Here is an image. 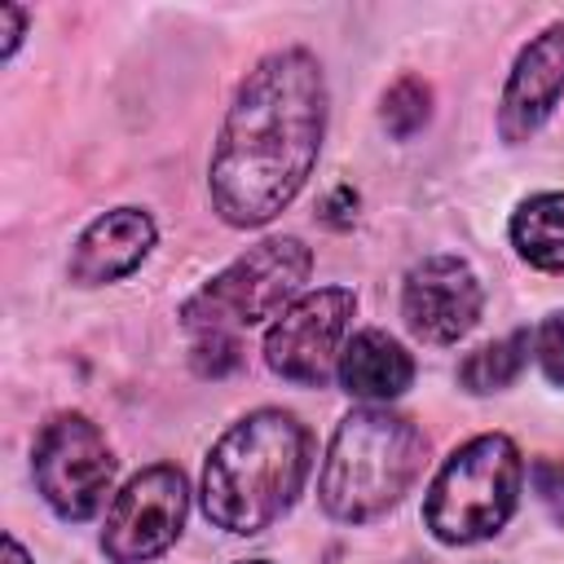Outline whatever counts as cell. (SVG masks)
<instances>
[{"instance_id": "1", "label": "cell", "mask_w": 564, "mask_h": 564, "mask_svg": "<svg viewBox=\"0 0 564 564\" xmlns=\"http://www.w3.org/2000/svg\"><path fill=\"white\" fill-rule=\"evenodd\" d=\"M326 123V84L308 53L264 57L238 88L212 159V203L229 225L273 220L308 181Z\"/></svg>"}, {"instance_id": "2", "label": "cell", "mask_w": 564, "mask_h": 564, "mask_svg": "<svg viewBox=\"0 0 564 564\" xmlns=\"http://www.w3.org/2000/svg\"><path fill=\"white\" fill-rule=\"evenodd\" d=\"M304 471V427L282 410H256L216 441L203 467V511L229 533H260L295 502Z\"/></svg>"}, {"instance_id": "3", "label": "cell", "mask_w": 564, "mask_h": 564, "mask_svg": "<svg viewBox=\"0 0 564 564\" xmlns=\"http://www.w3.org/2000/svg\"><path fill=\"white\" fill-rule=\"evenodd\" d=\"M423 467V432L388 410H352L322 467V507L335 520L361 524L401 502Z\"/></svg>"}, {"instance_id": "4", "label": "cell", "mask_w": 564, "mask_h": 564, "mask_svg": "<svg viewBox=\"0 0 564 564\" xmlns=\"http://www.w3.org/2000/svg\"><path fill=\"white\" fill-rule=\"evenodd\" d=\"M520 449L489 432L467 441L432 480L423 520L441 542H480L507 524L520 494Z\"/></svg>"}, {"instance_id": "5", "label": "cell", "mask_w": 564, "mask_h": 564, "mask_svg": "<svg viewBox=\"0 0 564 564\" xmlns=\"http://www.w3.org/2000/svg\"><path fill=\"white\" fill-rule=\"evenodd\" d=\"M308 247L300 238H269L242 260H234L225 273H216L189 304L185 326L203 335H229L238 326H251L260 317H273L308 278Z\"/></svg>"}, {"instance_id": "6", "label": "cell", "mask_w": 564, "mask_h": 564, "mask_svg": "<svg viewBox=\"0 0 564 564\" xmlns=\"http://www.w3.org/2000/svg\"><path fill=\"white\" fill-rule=\"evenodd\" d=\"M115 458L97 423L84 414H57L35 441V480L44 502L62 520H88L110 494Z\"/></svg>"}, {"instance_id": "7", "label": "cell", "mask_w": 564, "mask_h": 564, "mask_svg": "<svg viewBox=\"0 0 564 564\" xmlns=\"http://www.w3.org/2000/svg\"><path fill=\"white\" fill-rule=\"evenodd\" d=\"M352 291L344 286H322L300 295L264 335V357L269 366L304 388H322L335 370L348 317H352Z\"/></svg>"}, {"instance_id": "8", "label": "cell", "mask_w": 564, "mask_h": 564, "mask_svg": "<svg viewBox=\"0 0 564 564\" xmlns=\"http://www.w3.org/2000/svg\"><path fill=\"white\" fill-rule=\"evenodd\" d=\"M181 524H185V476L176 467H145L110 502L101 546L115 564H141L167 551Z\"/></svg>"}, {"instance_id": "9", "label": "cell", "mask_w": 564, "mask_h": 564, "mask_svg": "<svg viewBox=\"0 0 564 564\" xmlns=\"http://www.w3.org/2000/svg\"><path fill=\"white\" fill-rule=\"evenodd\" d=\"M401 308H405V322L419 339L454 344L480 317V282L463 260L432 256V260L410 269Z\"/></svg>"}, {"instance_id": "10", "label": "cell", "mask_w": 564, "mask_h": 564, "mask_svg": "<svg viewBox=\"0 0 564 564\" xmlns=\"http://www.w3.org/2000/svg\"><path fill=\"white\" fill-rule=\"evenodd\" d=\"M564 93V22L546 26L520 57H516V70L507 79V93H502V137L507 141H524L529 132H538V123L555 110Z\"/></svg>"}, {"instance_id": "11", "label": "cell", "mask_w": 564, "mask_h": 564, "mask_svg": "<svg viewBox=\"0 0 564 564\" xmlns=\"http://www.w3.org/2000/svg\"><path fill=\"white\" fill-rule=\"evenodd\" d=\"M154 247V225L145 212L137 207H119V212H106L101 220H93L75 247V260H70V278L75 282H115L123 273H132L145 251Z\"/></svg>"}, {"instance_id": "12", "label": "cell", "mask_w": 564, "mask_h": 564, "mask_svg": "<svg viewBox=\"0 0 564 564\" xmlns=\"http://www.w3.org/2000/svg\"><path fill=\"white\" fill-rule=\"evenodd\" d=\"M410 379H414L410 352L383 330H361L339 352V383L352 397L388 401V397H401L410 388Z\"/></svg>"}, {"instance_id": "13", "label": "cell", "mask_w": 564, "mask_h": 564, "mask_svg": "<svg viewBox=\"0 0 564 564\" xmlns=\"http://www.w3.org/2000/svg\"><path fill=\"white\" fill-rule=\"evenodd\" d=\"M511 238L529 264L546 273H564V194L529 198L511 220Z\"/></svg>"}, {"instance_id": "14", "label": "cell", "mask_w": 564, "mask_h": 564, "mask_svg": "<svg viewBox=\"0 0 564 564\" xmlns=\"http://www.w3.org/2000/svg\"><path fill=\"white\" fill-rule=\"evenodd\" d=\"M524 352H529V335H524V330L511 335V339L485 344V348H476V352L458 366V379H463L467 392H498V388H507V383L520 375Z\"/></svg>"}, {"instance_id": "15", "label": "cell", "mask_w": 564, "mask_h": 564, "mask_svg": "<svg viewBox=\"0 0 564 564\" xmlns=\"http://www.w3.org/2000/svg\"><path fill=\"white\" fill-rule=\"evenodd\" d=\"M427 101H432V93H427V84L423 79H414V75H405V79H397L392 88H388V97H383V128L392 132V137H414L423 123H427Z\"/></svg>"}, {"instance_id": "16", "label": "cell", "mask_w": 564, "mask_h": 564, "mask_svg": "<svg viewBox=\"0 0 564 564\" xmlns=\"http://www.w3.org/2000/svg\"><path fill=\"white\" fill-rule=\"evenodd\" d=\"M538 361L546 370L551 383L564 388V313H551L538 330Z\"/></svg>"}, {"instance_id": "17", "label": "cell", "mask_w": 564, "mask_h": 564, "mask_svg": "<svg viewBox=\"0 0 564 564\" xmlns=\"http://www.w3.org/2000/svg\"><path fill=\"white\" fill-rule=\"evenodd\" d=\"M533 489H538L542 507L551 511V520L564 524V458H542L533 467Z\"/></svg>"}, {"instance_id": "18", "label": "cell", "mask_w": 564, "mask_h": 564, "mask_svg": "<svg viewBox=\"0 0 564 564\" xmlns=\"http://www.w3.org/2000/svg\"><path fill=\"white\" fill-rule=\"evenodd\" d=\"M194 361L203 375H225L238 366V344L229 335H203L198 348H194Z\"/></svg>"}, {"instance_id": "19", "label": "cell", "mask_w": 564, "mask_h": 564, "mask_svg": "<svg viewBox=\"0 0 564 564\" xmlns=\"http://www.w3.org/2000/svg\"><path fill=\"white\" fill-rule=\"evenodd\" d=\"M0 26H4V44H0V53L9 57V53L18 48V40H22V9H18V4H0Z\"/></svg>"}, {"instance_id": "20", "label": "cell", "mask_w": 564, "mask_h": 564, "mask_svg": "<svg viewBox=\"0 0 564 564\" xmlns=\"http://www.w3.org/2000/svg\"><path fill=\"white\" fill-rule=\"evenodd\" d=\"M4 564H31L26 551L18 546V538H4Z\"/></svg>"}, {"instance_id": "21", "label": "cell", "mask_w": 564, "mask_h": 564, "mask_svg": "<svg viewBox=\"0 0 564 564\" xmlns=\"http://www.w3.org/2000/svg\"><path fill=\"white\" fill-rule=\"evenodd\" d=\"M256 564H264V560H256Z\"/></svg>"}]
</instances>
